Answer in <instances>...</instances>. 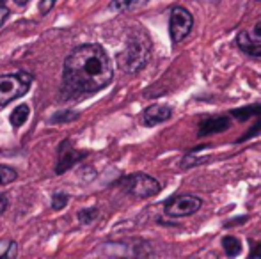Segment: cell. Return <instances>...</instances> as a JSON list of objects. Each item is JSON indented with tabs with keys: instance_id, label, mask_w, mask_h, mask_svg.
Returning a JSON list of instances; mask_svg holds the SVG:
<instances>
[{
	"instance_id": "6da1fadb",
	"label": "cell",
	"mask_w": 261,
	"mask_h": 259,
	"mask_svg": "<svg viewBox=\"0 0 261 259\" xmlns=\"http://www.w3.org/2000/svg\"><path fill=\"white\" fill-rule=\"evenodd\" d=\"M112 64L100 45L76 46L64 61L61 96L80 100L91 96L112 82Z\"/></svg>"
},
{
	"instance_id": "7a4b0ae2",
	"label": "cell",
	"mask_w": 261,
	"mask_h": 259,
	"mask_svg": "<svg viewBox=\"0 0 261 259\" xmlns=\"http://www.w3.org/2000/svg\"><path fill=\"white\" fill-rule=\"evenodd\" d=\"M151 57V41L144 31H135L128 36L123 52L117 53V64L123 71L139 73L144 69Z\"/></svg>"
},
{
	"instance_id": "3957f363",
	"label": "cell",
	"mask_w": 261,
	"mask_h": 259,
	"mask_svg": "<svg viewBox=\"0 0 261 259\" xmlns=\"http://www.w3.org/2000/svg\"><path fill=\"white\" fill-rule=\"evenodd\" d=\"M119 185L123 187V190L126 192V194L137 197V199H149V197L156 195L162 188L155 178L148 176V174H142V172L124 176L123 180L119 181Z\"/></svg>"
},
{
	"instance_id": "277c9868",
	"label": "cell",
	"mask_w": 261,
	"mask_h": 259,
	"mask_svg": "<svg viewBox=\"0 0 261 259\" xmlns=\"http://www.w3.org/2000/svg\"><path fill=\"white\" fill-rule=\"evenodd\" d=\"M32 83V76L29 73L0 76V107H6L16 98L23 96Z\"/></svg>"
},
{
	"instance_id": "5b68a950",
	"label": "cell",
	"mask_w": 261,
	"mask_h": 259,
	"mask_svg": "<svg viewBox=\"0 0 261 259\" xmlns=\"http://www.w3.org/2000/svg\"><path fill=\"white\" fill-rule=\"evenodd\" d=\"M194 27V18L189 13V9L181 6H176L171 9V18H169V34H171V41L174 45L181 43L187 36L190 34Z\"/></svg>"
},
{
	"instance_id": "8992f818",
	"label": "cell",
	"mask_w": 261,
	"mask_h": 259,
	"mask_svg": "<svg viewBox=\"0 0 261 259\" xmlns=\"http://www.w3.org/2000/svg\"><path fill=\"white\" fill-rule=\"evenodd\" d=\"M203 200L196 195H178L174 199H169L164 206V213L171 218H181L194 215L201 210Z\"/></svg>"
},
{
	"instance_id": "52a82bcc",
	"label": "cell",
	"mask_w": 261,
	"mask_h": 259,
	"mask_svg": "<svg viewBox=\"0 0 261 259\" xmlns=\"http://www.w3.org/2000/svg\"><path fill=\"white\" fill-rule=\"evenodd\" d=\"M231 116H233V118H237L238 121H247V119H251V118L258 119V123H256V125L252 126L251 130H249V133L242 135V137L238 138L237 142L251 140V138H254L256 135L261 133V103L251 105V107H244V108H234V110L231 112Z\"/></svg>"
},
{
	"instance_id": "ba28073f",
	"label": "cell",
	"mask_w": 261,
	"mask_h": 259,
	"mask_svg": "<svg viewBox=\"0 0 261 259\" xmlns=\"http://www.w3.org/2000/svg\"><path fill=\"white\" fill-rule=\"evenodd\" d=\"M84 156H87L86 151H76L71 146V142L64 140L59 146V160H57V165H55V174L66 172L69 167H73L79 160H82Z\"/></svg>"
},
{
	"instance_id": "9c48e42d",
	"label": "cell",
	"mask_w": 261,
	"mask_h": 259,
	"mask_svg": "<svg viewBox=\"0 0 261 259\" xmlns=\"http://www.w3.org/2000/svg\"><path fill=\"white\" fill-rule=\"evenodd\" d=\"M231 126V119L227 116H208L199 123L197 137H210V135L222 133Z\"/></svg>"
},
{
	"instance_id": "30bf717a",
	"label": "cell",
	"mask_w": 261,
	"mask_h": 259,
	"mask_svg": "<svg viewBox=\"0 0 261 259\" xmlns=\"http://www.w3.org/2000/svg\"><path fill=\"white\" fill-rule=\"evenodd\" d=\"M172 118V107L169 105H151L142 114V125L151 128V126L162 125Z\"/></svg>"
},
{
	"instance_id": "8fae6325",
	"label": "cell",
	"mask_w": 261,
	"mask_h": 259,
	"mask_svg": "<svg viewBox=\"0 0 261 259\" xmlns=\"http://www.w3.org/2000/svg\"><path fill=\"white\" fill-rule=\"evenodd\" d=\"M237 45L240 46V50L245 53V55L256 57V59H259V57H261V43L252 41V38L245 31L238 32V36H237Z\"/></svg>"
},
{
	"instance_id": "7c38bea8",
	"label": "cell",
	"mask_w": 261,
	"mask_h": 259,
	"mask_svg": "<svg viewBox=\"0 0 261 259\" xmlns=\"http://www.w3.org/2000/svg\"><path fill=\"white\" fill-rule=\"evenodd\" d=\"M220 243H222V249H224V252H226V256L237 257L238 254L242 252V242L237 236H231V235L224 236Z\"/></svg>"
},
{
	"instance_id": "4fadbf2b",
	"label": "cell",
	"mask_w": 261,
	"mask_h": 259,
	"mask_svg": "<svg viewBox=\"0 0 261 259\" xmlns=\"http://www.w3.org/2000/svg\"><path fill=\"white\" fill-rule=\"evenodd\" d=\"M29 114H31V108H29V105H20V107H16L13 110V114H11V125L14 126V128H20L21 125H25V121H27Z\"/></svg>"
},
{
	"instance_id": "5bb4252c",
	"label": "cell",
	"mask_w": 261,
	"mask_h": 259,
	"mask_svg": "<svg viewBox=\"0 0 261 259\" xmlns=\"http://www.w3.org/2000/svg\"><path fill=\"white\" fill-rule=\"evenodd\" d=\"M148 0H112L110 7L114 11H130V9H135V7H141Z\"/></svg>"
},
{
	"instance_id": "9a60e30c",
	"label": "cell",
	"mask_w": 261,
	"mask_h": 259,
	"mask_svg": "<svg viewBox=\"0 0 261 259\" xmlns=\"http://www.w3.org/2000/svg\"><path fill=\"white\" fill-rule=\"evenodd\" d=\"M208 156H196V153L190 151L189 155L185 156V158L181 160V169H192V167H197V165H203V163L208 162Z\"/></svg>"
},
{
	"instance_id": "2e32d148",
	"label": "cell",
	"mask_w": 261,
	"mask_h": 259,
	"mask_svg": "<svg viewBox=\"0 0 261 259\" xmlns=\"http://www.w3.org/2000/svg\"><path fill=\"white\" fill-rule=\"evenodd\" d=\"M16 178H18L16 170L7 165H0V185H9L11 181H14Z\"/></svg>"
},
{
	"instance_id": "e0dca14e",
	"label": "cell",
	"mask_w": 261,
	"mask_h": 259,
	"mask_svg": "<svg viewBox=\"0 0 261 259\" xmlns=\"http://www.w3.org/2000/svg\"><path fill=\"white\" fill-rule=\"evenodd\" d=\"M98 218V208H87V210L79 211V220L82 224H93Z\"/></svg>"
},
{
	"instance_id": "ac0fdd59",
	"label": "cell",
	"mask_w": 261,
	"mask_h": 259,
	"mask_svg": "<svg viewBox=\"0 0 261 259\" xmlns=\"http://www.w3.org/2000/svg\"><path fill=\"white\" fill-rule=\"evenodd\" d=\"M79 112H73V110H66V112H59V114L54 116V119L50 123H66V121H75L76 118H79Z\"/></svg>"
},
{
	"instance_id": "d6986e66",
	"label": "cell",
	"mask_w": 261,
	"mask_h": 259,
	"mask_svg": "<svg viewBox=\"0 0 261 259\" xmlns=\"http://www.w3.org/2000/svg\"><path fill=\"white\" fill-rule=\"evenodd\" d=\"M68 200H69L68 194H64V192H55L52 197V208L54 210H62V208L68 204Z\"/></svg>"
},
{
	"instance_id": "ffe728a7",
	"label": "cell",
	"mask_w": 261,
	"mask_h": 259,
	"mask_svg": "<svg viewBox=\"0 0 261 259\" xmlns=\"http://www.w3.org/2000/svg\"><path fill=\"white\" fill-rule=\"evenodd\" d=\"M55 2H57V0H41V2H39V13H41L43 16L48 14L50 11H52V7L55 6Z\"/></svg>"
},
{
	"instance_id": "44dd1931",
	"label": "cell",
	"mask_w": 261,
	"mask_h": 259,
	"mask_svg": "<svg viewBox=\"0 0 261 259\" xmlns=\"http://www.w3.org/2000/svg\"><path fill=\"white\" fill-rule=\"evenodd\" d=\"M249 257H261V243H252Z\"/></svg>"
},
{
	"instance_id": "7402d4cb",
	"label": "cell",
	"mask_w": 261,
	"mask_h": 259,
	"mask_svg": "<svg viewBox=\"0 0 261 259\" xmlns=\"http://www.w3.org/2000/svg\"><path fill=\"white\" fill-rule=\"evenodd\" d=\"M7 18H9V9H7V7L0 6V27H2V25L6 23Z\"/></svg>"
},
{
	"instance_id": "603a6c76",
	"label": "cell",
	"mask_w": 261,
	"mask_h": 259,
	"mask_svg": "<svg viewBox=\"0 0 261 259\" xmlns=\"http://www.w3.org/2000/svg\"><path fill=\"white\" fill-rule=\"evenodd\" d=\"M247 220V215H244V217L237 218V220H229L224 224V227H233V225H238V224H244V222Z\"/></svg>"
},
{
	"instance_id": "cb8c5ba5",
	"label": "cell",
	"mask_w": 261,
	"mask_h": 259,
	"mask_svg": "<svg viewBox=\"0 0 261 259\" xmlns=\"http://www.w3.org/2000/svg\"><path fill=\"white\" fill-rule=\"evenodd\" d=\"M6 208H7V197L4 194H0V215L6 211Z\"/></svg>"
},
{
	"instance_id": "d4e9b609",
	"label": "cell",
	"mask_w": 261,
	"mask_h": 259,
	"mask_svg": "<svg viewBox=\"0 0 261 259\" xmlns=\"http://www.w3.org/2000/svg\"><path fill=\"white\" fill-rule=\"evenodd\" d=\"M252 36H254V38H261V21L259 23H256L254 31H252Z\"/></svg>"
},
{
	"instance_id": "484cf974",
	"label": "cell",
	"mask_w": 261,
	"mask_h": 259,
	"mask_svg": "<svg viewBox=\"0 0 261 259\" xmlns=\"http://www.w3.org/2000/svg\"><path fill=\"white\" fill-rule=\"evenodd\" d=\"M14 2H16V4H18V6H25V4H27V2H29V0H14Z\"/></svg>"
},
{
	"instance_id": "4316f807",
	"label": "cell",
	"mask_w": 261,
	"mask_h": 259,
	"mask_svg": "<svg viewBox=\"0 0 261 259\" xmlns=\"http://www.w3.org/2000/svg\"><path fill=\"white\" fill-rule=\"evenodd\" d=\"M0 2H2V0H0Z\"/></svg>"
}]
</instances>
